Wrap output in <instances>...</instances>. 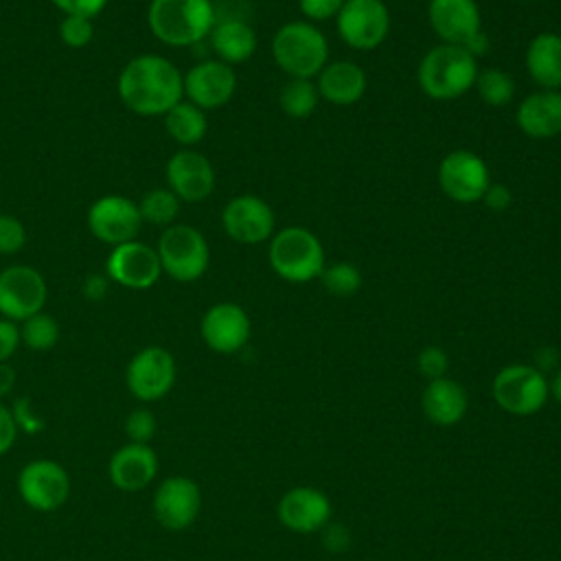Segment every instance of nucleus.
Segmentation results:
<instances>
[{
    "instance_id": "4c0bfd02",
    "label": "nucleus",
    "mask_w": 561,
    "mask_h": 561,
    "mask_svg": "<svg viewBox=\"0 0 561 561\" xmlns=\"http://www.w3.org/2000/svg\"><path fill=\"white\" fill-rule=\"evenodd\" d=\"M344 2L346 0H298V9L307 22L318 24V22L335 20Z\"/></svg>"
},
{
    "instance_id": "c85d7f7f",
    "label": "nucleus",
    "mask_w": 561,
    "mask_h": 561,
    "mask_svg": "<svg viewBox=\"0 0 561 561\" xmlns=\"http://www.w3.org/2000/svg\"><path fill=\"white\" fill-rule=\"evenodd\" d=\"M320 92L313 79H287L278 92L280 112L294 121L309 118L320 103Z\"/></svg>"
},
{
    "instance_id": "a878e982",
    "label": "nucleus",
    "mask_w": 561,
    "mask_h": 561,
    "mask_svg": "<svg viewBox=\"0 0 561 561\" xmlns=\"http://www.w3.org/2000/svg\"><path fill=\"white\" fill-rule=\"evenodd\" d=\"M524 66L539 90H561V35L537 33L526 46Z\"/></svg>"
},
{
    "instance_id": "f03ea898",
    "label": "nucleus",
    "mask_w": 561,
    "mask_h": 561,
    "mask_svg": "<svg viewBox=\"0 0 561 561\" xmlns=\"http://www.w3.org/2000/svg\"><path fill=\"white\" fill-rule=\"evenodd\" d=\"M215 22L213 0H151L147 7L151 35L171 48L199 44L210 35Z\"/></svg>"
},
{
    "instance_id": "c03bdc74",
    "label": "nucleus",
    "mask_w": 561,
    "mask_h": 561,
    "mask_svg": "<svg viewBox=\"0 0 561 561\" xmlns=\"http://www.w3.org/2000/svg\"><path fill=\"white\" fill-rule=\"evenodd\" d=\"M322 543L329 552H344L351 546V533L342 524H327L322 530Z\"/></svg>"
},
{
    "instance_id": "f3484780",
    "label": "nucleus",
    "mask_w": 561,
    "mask_h": 561,
    "mask_svg": "<svg viewBox=\"0 0 561 561\" xmlns=\"http://www.w3.org/2000/svg\"><path fill=\"white\" fill-rule=\"evenodd\" d=\"M105 274L127 289H149L162 276V267L156 248L134 239L112 248L105 261Z\"/></svg>"
},
{
    "instance_id": "a19ab883",
    "label": "nucleus",
    "mask_w": 561,
    "mask_h": 561,
    "mask_svg": "<svg viewBox=\"0 0 561 561\" xmlns=\"http://www.w3.org/2000/svg\"><path fill=\"white\" fill-rule=\"evenodd\" d=\"M13 412V419H15V425L20 432H26V434H33V432H39L44 427V421L33 412V405L26 397H20L15 401V405L11 408Z\"/></svg>"
},
{
    "instance_id": "72a5a7b5",
    "label": "nucleus",
    "mask_w": 561,
    "mask_h": 561,
    "mask_svg": "<svg viewBox=\"0 0 561 561\" xmlns=\"http://www.w3.org/2000/svg\"><path fill=\"white\" fill-rule=\"evenodd\" d=\"M125 436L129 438V443H145L149 445L151 438L158 432V421L156 414L149 408H134L127 416H125Z\"/></svg>"
},
{
    "instance_id": "7c9ffc66",
    "label": "nucleus",
    "mask_w": 561,
    "mask_h": 561,
    "mask_svg": "<svg viewBox=\"0 0 561 561\" xmlns=\"http://www.w3.org/2000/svg\"><path fill=\"white\" fill-rule=\"evenodd\" d=\"M473 88L482 103L491 107H504L515 99V79L502 68H484L478 72Z\"/></svg>"
},
{
    "instance_id": "1a4fd4ad",
    "label": "nucleus",
    "mask_w": 561,
    "mask_h": 561,
    "mask_svg": "<svg viewBox=\"0 0 561 561\" xmlns=\"http://www.w3.org/2000/svg\"><path fill=\"white\" fill-rule=\"evenodd\" d=\"M178 379V364L164 346H145L136 351L125 368V383L129 394L140 403L160 401L167 397Z\"/></svg>"
},
{
    "instance_id": "2eb2a0df",
    "label": "nucleus",
    "mask_w": 561,
    "mask_h": 561,
    "mask_svg": "<svg viewBox=\"0 0 561 561\" xmlns=\"http://www.w3.org/2000/svg\"><path fill=\"white\" fill-rule=\"evenodd\" d=\"M151 511L162 528L186 530L202 511L199 484L188 476L164 478L153 491Z\"/></svg>"
},
{
    "instance_id": "5701e85b",
    "label": "nucleus",
    "mask_w": 561,
    "mask_h": 561,
    "mask_svg": "<svg viewBox=\"0 0 561 561\" xmlns=\"http://www.w3.org/2000/svg\"><path fill=\"white\" fill-rule=\"evenodd\" d=\"M519 131L535 140L561 136V90H535L526 94L515 114Z\"/></svg>"
},
{
    "instance_id": "9d476101",
    "label": "nucleus",
    "mask_w": 561,
    "mask_h": 561,
    "mask_svg": "<svg viewBox=\"0 0 561 561\" xmlns=\"http://www.w3.org/2000/svg\"><path fill=\"white\" fill-rule=\"evenodd\" d=\"M340 39L362 53L379 48L390 33V11L383 0H346L335 15Z\"/></svg>"
},
{
    "instance_id": "39448f33",
    "label": "nucleus",
    "mask_w": 561,
    "mask_h": 561,
    "mask_svg": "<svg viewBox=\"0 0 561 561\" xmlns=\"http://www.w3.org/2000/svg\"><path fill=\"white\" fill-rule=\"evenodd\" d=\"M272 272L294 285L318 280L327 267L324 245L316 232L302 226H287L272 234L267 245Z\"/></svg>"
},
{
    "instance_id": "f257e3e1",
    "label": "nucleus",
    "mask_w": 561,
    "mask_h": 561,
    "mask_svg": "<svg viewBox=\"0 0 561 561\" xmlns=\"http://www.w3.org/2000/svg\"><path fill=\"white\" fill-rule=\"evenodd\" d=\"M116 92L121 103L138 116H164L184 99V75L171 59L142 53L123 66Z\"/></svg>"
},
{
    "instance_id": "4be33fe9",
    "label": "nucleus",
    "mask_w": 561,
    "mask_h": 561,
    "mask_svg": "<svg viewBox=\"0 0 561 561\" xmlns=\"http://www.w3.org/2000/svg\"><path fill=\"white\" fill-rule=\"evenodd\" d=\"M160 471V458L151 445L125 443L107 462L110 482L123 493H138L147 489Z\"/></svg>"
},
{
    "instance_id": "aec40b11",
    "label": "nucleus",
    "mask_w": 561,
    "mask_h": 561,
    "mask_svg": "<svg viewBox=\"0 0 561 561\" xmlns=\"http://www.w3.org/2000/svg\"><path fill=\"white\" fill-rule=\"evenodd\" d=\"M427 22L443 44L465 48L482 31V11L476 0H430Z\"/></svg>"
},
{
    "instance_id": "c9c22d12",
    "label": "nucleus",
    "mask_w": 561,
    "mask_h": 561,
    "mask_svg": "<svg viewBox=\"0 0 561 561\" xmlns=\"http://www.w3.org/2000/svg\"><path fill=\"white\" fill-rule=\"evenodd\" d=\"M26 243L24 224L7 213H0V254H15Z\"/></svg>"
},
{
    "instance_id": "9b49d317",
    "label": "nucleus",
    "mask_w": 561,
    "mask_h": 561,
    "mask_svg": "<svg viewBox=\"0 0 561 561\" xmlns=\"http://www.w3.org/2000/svg\"><path fill=\"white\" fill-rule=\"evenodd\" d=\"M438 186L456 204H476L491 184V171L471 149H454L438 162Z\"/></svg>"
},
{
    "instance_id": "e433bc0d",
    "label": "nucleus",
    "mask_w": 561,
    "mask_h": 561,
    "mask_svg": "<svg viewBox=\"0 0 561 561\" xmlns=\"http://www.w3.org/2000/svg\"><path fill=\"white\" fill-rule=\"evenodd\" d=\"M416 368L419 373L432 381V379H440L447 377V368H449V357L440 346H425L419 355H416Z\"/></svg>"
},
{
    "instance_id": "ea45409f",
    "label": "nucleus",
    "mask_w": 561,
    "mask_h": 561,
    "mask_svg": "<svg viewBox=\"0 0 561 561\" xmlns=\"http://www.w3.org/2000/svg\"><path fill=\"white\" fill-rule=\"evenodd\" d=\"M64 15H85L96 18L110 0H50Z\"/></svg>"
},
{
    "instance_id": "f8f14e48",
    "label": "nucleus",
    "mask_w": 561,
    "mask_h": 561,
    "mask_svg": "<svg viewBox=\"0 0 561 561\" xmlns=\"http://www.w3.org/2000/svg\"><path fill=\"white\" fill-rule=\"evenodd\" d=\"M48 287L44 276L24 263L9 265L0 272V316L13 322L44 311Z\"/></svg>"
},
{
    "instance_id": "2f4dec72",
    "label": "nucleus",
    "mask_w": 561,
    "mask_h": 561,
    "mask_svg": "<svg viewBox=\"0 0 561 561\" xmlns=\"http://www.w3.org/2000/svg\"><path fill=\"white\" fill-rule=\"evenodd\" d=\"M20 340L28 351H50L59 340V324L50 313L39 311L20 322Z\"/></svg>"
},
{
    "instance_id": "ddd939ff",
    "label": "nucleus",
    "mask_w": 561,
    "mask_h": 561,
    "mask_svg": "<svg viewBox=\"0 0 561 561\" xmlns=\"http://www.w3.org/2000/svg\"><path fill=\"white\" fill-rule=\"evenodd\" d=\"M85 224L96 241L114 248L134 241L145 221L140 217L138 202L112 193L92 202V206L88 208Z\"/></svg>"
},
{
    "instance_id": "6ab92c4d",
    "label": "nucleus",
    "mask_w": 561,
    "mask_h": 561,
    "mask_svg": "<svg viewBox=\"0 0 561 561\" xmlns=\"http://www.w3.org/2000/svg\"><path fill=\"white\" fill-rule=\"evenodd\" d=\"M167 186L180 202L197 204L215 191V169L210 160L195 149H180L167 160Z\"/></svg>"
},
{
    "instance_id": "a18cd8bd",
    "label": "nucleus",
    "mask_w": 561,
    "mask_h": 561,
    "mask_svg": "<svg viewBox=\"0 0 561 561\" xmlns=\"http://www.w3.org/2000/svg\"><path fill=\"white\" fill-rule=\"evenodd\" d=\"M548 383H550V394L554 397L557 403H561V368L554 373L552 381H548Z\"/></svg>"
},
{
    "instance_id": "b1692460",
    "label": "nucleus",
    "mask_w": 561,
    "mask_h": 561,
    "mask_svg": "<svg viewBox=\"0 0 561 561\" xmlns=\"http://www.w3.org/2000/svg\"><path fill=\"white\" fill-rule=\"evenodd\" d=\"M313 81L318 85L320 99L337 107L355 105L357 101H362L368 88L366 70L351 59L329 61Z\"/></svg>"
},
{
    "instance_id": "bb28decb",
    "label": "nucleus",
    "mask_w": 561,
    "mask_h": 561,
    "mask_svg": "<svg viewBox=\"0 0 561 561\" xmlns=\"http://www.w3.org/2000/svg\"><path fill=\"white\" fill-rule=\"evenodd\" d=\"M208 37H210V48L215 50L217 59L232 68L239 64H245L256 50L254 28L239 18L217 20Z\"/></svg>"
},
{
    "instance_id": "412c9836",
    "label": "nucleus",
    "mask_w": 561,
    "mask_h": 561,
    "mask_svg": "<svg viewBox=\"0 0 561 561\" xmlns=\"http://www.w3.org/2000/svg\"><path fill=\"white\" fill-rule=\"evenodd\" d=\"M276 513L287 530L311 535L331 522V500L316 486H294L283 493Z\"/></svg>"
},
{
    "instance_id": "37998d69",
    "label": "nucleus",
    "mask_w": 561,
    "mask_h": 561,
    "mask_svg": "<svg viewBox=\"0 0 561 561\" xmlns=\"http://www.w3.org/2000/svg\"><path fill=\"white\" fill-rule=\"evenodd\" d=\"M480 202H482L486 208L500 213V210H506V208L513 206V191H511V186L491 180V184L486 186V191H484V195H482Z\"/></svg>"
},
{
    "instance_id": "7ed1b4c3",
    "label": "nucleus",
    "mask_w": 561,
    "mask_h": 561,
    "mask_svg": "<svg viewBox=\"0 0 561 561\" xmlns=\"http://www.w3.org/2000/svg\"><path fill=\"white\" fill-rule=\"evenodd\" d=\"M478 59L462 46L438 44L430 48L416 68V81L432 101H456L476 83Z\"/></svg>"
},
{
    "instance_id": "393cba45",
    "label": "nucleus",
    "mask_w": 561,
    "mask_h": 561,
    "mask_svg": "<svg viewBox=\"0 0 561 561\" xmlns=\"http://www.w3.org/2000/svg\"><path fill=\"white\" fill-rule=\"evenodd\" d=\"M421 408L423 414L440 427H451L462 421L469 408V397L465 388L451 379V377H440L427 381L423 394H421Z\"/></svg>"
},
{
    "instance_id": "f704fd0d",
    "label": "nucleus",
    "mask_w": 561,
    "mask_h": 561,
    "mask_svg": "<svg viewBox=\"0 0 561 561\" xmlns=\"http://www.w3.org/2000/svg\"><path fill=\"white\" fill-rule=\"evenodd\" d=\"M59 37L68 48H83L94 37L92 20L85 15H64L59 24Z\"/></svg>"
},
{
    "instance_id": "dca6fc26",
    "label": "nucleus",
    "mask_w": 561,
    "mask_h": 561,
    "mask_svg": "<svg viewBox=\"0 0 561 561\" xmlns=\"http://www.w3.org/2000/svg\"><path fill=\"white\" fill-rule=\"evenodd\" d=\"M250 333V316L237 302H215L204 311L199 320V335L204 344L219 355L239 353L248 344Z\"/></svg>"
},
{
    "instance_id": "4468645a",
    "label": "nucleus",
    "mask_w": 561,
    "mask_h": 561,
    "mask_svg": "<svg viewBox=\"0 0 561 561\" xmlns=\"http://www.w3.org/2000/svg\"><path fill=\"white\" fill-rule=\"evenodd\" d=\"M224 232L241 245H259L272 239L276 232L274 208L259 195L243 193L232 199L221 210Z\"/></svg>"
},
{
    "instance_id": "58836bf2",
    "label": "nucleus",
    "mask_w": 561,
    "mask_h": 561,
    "mask_svg": "<svg viewBox=\"0 0 561 561\" xmlns=\"http://www.w3.org/2000/svg\"><path fill=\"white\" fill-rule=\"evenodd\" d=\"M20 346V324L0 316V364H7Z\"/></svg>"
},
{
    "instance_id": "6e6552de",
    "label": "nucleus",
    "mask_w": 561,
    "mask_h": 561,
    "mask_svg": "<svg viewBox=\"0 0 561 561\" xmlns=\"http://www.w3.org/2000/svg\"><path fill=\"white\" fill-rule=\"evenodd\" d=\"M22 502L37 513L59 511L72 491L70 473L64 465L50 458L28 460L15 480Z\"/></svg>"
},
{
    "instance_id": "473e14b6",
    "label": "nucleus",
    "mask_w": 561,
    "mask_h": 561,
    "mask_svg": "<svg viewBox=\"0 0 561 561\" xmlns=\"http://www.w3.org/2000/svg\"><path fill=\"white\" fill-rule=\"evenodd\" d=\"M322 287L331 294V296H337V298H348L353 294L359 291L362 283H364V276H362V270L351 263V261H337V263H331L322 270L320 278Z\"/></svg>"
},
{
    "instance_id": "423d86ee",
    "label": "nucleus",
    "mask_w": 561,
    "mask_h": 561,
    "mask_svg": "<svg viewBox=\"0 0 561 561\" xmlns=\"http://www.w3.org/2000/svg\"><path fill=\"white\" fill-rule=\"evenodd\" d=\"M162 274L178 283L202 278L210 265V248L206 237L188 224H173L162 230L156 245Z\"/></svg>"
},
{
    "instance_id": "0eeeda50",
    "label": "nucleus",
    "mask_w": 561,
    "mask_h": 561,
    "mask_svg": "<svg viewBox=\"0 0 561 561\" xmlns=\"http://www.w3.org/2000/svg\"><path fill=\"white\" fill-rule=\"evenodd\" d=\"M491 394L504 412L515 416H530L546 405L550 397V383L546 375L533 364H508L495 373Z\"/></svg>"
},
{
    "instance_id": "cd10ccee",
    "label": "nucleus",
    "mask_w": 561,
    "mask_h": 561,
    "mask_svg": "<svg viewBox=\"0 0 561 561\" xmlns=\"http://www.w3.org/2000/svg\"><path fill=\"white\" fill-rule=\"evenodd\" d=\"M164 129L178 145H182L184 149H191L206 136L208 116L202 107L182 99L178 105H173L164 114Z\"/></svg>"
},
{
    "instance_id": "c756f323",
    "label": "nucleus",
    "mask_w": 561,
    "mask_h": 561,
    "mask_svg": "<svg viewBox=\"0 0 561 561\" xmlns=\"http://www.w3.org/2000/svg\"><path fill=\"white\" fill-rule=\"evenodd\" d=\"M180 204L182 202L169 186H158V188L147 191L140 197L138 210H140V217L145 224L169 228L175 224V219L180 215Z\"/></svg>"
},
{
    "instance_id": "20e7f679",
    "label": "nucleus",
    "mask_w": 561,
    "mask_h": 561,
    "mask_svg": "<svg viewBox=\"0 0 561 561\" xmlns=\"http://www.w3.org/2000/svg\"><path fill=\"white\" fill-rule=\"evenodd\" d=\"M272 57L287 79H316L329 64V42L320 26L307 20L285 22L272 37Z\"/></svg>"
},
{
    "instance_id": "a211bd4d",
    "label": "nucleus",
    "mask_w": 561,
    "mask_h": 561,
    "mask_svg": "<svg viewBox=\"0 0 561 561\" xmlns=\"http://www.w3.org/2000/svg\"><path fill=\"white\" fill-rule=\"evenodd\" d=\"M237 92V72L232 66L215 59H204L191 66L184 75V96L204 112L224 107Z\"/></svg>"
},
{
    "instance_id": "79ce46f5",
    "label": "nucleus",
    "mask_w": 561,
    "mask_h": 561,
    "mask_svg": "<svg viewBox=\"0 0 561 561\" xmlns=\"http://www.w3.org/2000/svg\"><path fill=\"white\" fill-rule=\"evenodd\" d=\"M18 434H20V430L15 425L11 408L0 401V458L13 449Z\"/></svg>"
}]
</instances>
